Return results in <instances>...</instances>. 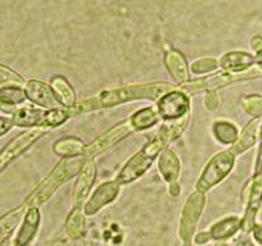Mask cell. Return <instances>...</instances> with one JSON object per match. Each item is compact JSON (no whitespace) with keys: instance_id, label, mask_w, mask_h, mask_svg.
Wrapping results in <instances>:
<instances>
[{"instance_id":"cell-21","label":"cell","mask_w":262,"mask_h":246,"mask_svg":"<svg viewBox=\"0 0 262 246\" xmlns=\"http://www.w3.org/2000/svg\"><path fill=\"white\" fill-rule=\"evenodd\" d=\"M24 80L7 67L0 66V84H22Z\"/></svg>"},{"instance_id":"cell-19","label":"cell","mask_w":262,"mask_h":246,"mask_svg":"<svg viewBox=\"0 0 262 246\" xmlns=\"http://www.w3.org/2000/svg\"><path fill=\"white\" fill-rule=\"evenodd\" d=\"M53 86H54L55 91H57L58 94V97H59L60 102H63V104L71 105L72 103H74V92H72V89L64 80L54 79L53 80Z\"/></svg>"},{"instance_id":"cell-24","label":"cell","mask_w":262,"mask_h":246,"mask_svg":"<svg viewBox=\"0 0 262 246\" xmlns=\"http://www.w3.org/2000/svg\"><path fill=\"white\" fill-rule=\"evenodd\" d=\"M254 62H257V63L262 67V50L261 52L257 53V57H256V59H254Z\"/></svg>"},{"instance_id":"cell-13","label":"cell","mask_w":262,"mask_h":246,"mask_svg":"<svg viewBox=\"0 0 262 246\" xmlns=\"http://www.w3.org/2000/svg\"><path fill=\"white\" fill-rule=\"evenodd\" d=\"M95 177V168L93 163H88L82 169L81 176H80L79 181H77L76 192H75V199L77 203H82V200L86 198L88 191H89L90 186H92L93 181Z\"/></svg>"},{"instance_id":"cell-12","label":"cell","mask_w":262,"mask_h":246,"mask_svg":"<svg viewBox=\"0 0 262 246\" xmlns=\"http://www.w3.org/2000/svg\"><path fill=\"white\" fill-rule=\"evenodd\" d=\"M39 212L35 208H31L29 213L26 214V219H25L24 227H22L21 232H19L18 237H17V246H25L32 236L36 232L37 225H39Z\"/></svg>"},{"instance_id":"cell-6","label":"cell","mask_w":262,"mask_h":246,"mask_svg":"<svg viewBox=\"0 0 262 246\" xmlns=\"http://www.w3.org/2000/svg\"><path fill=\"white\" fill-rule=\"evenodd\" d=\"M161 117L165 119H176L186 114L189 109V102L185 95L180 91L167 92L158 103Z\"/></svg>"},{"instance_id":"cell-11","label":"cell","mask_w":262,"mask_h":246,"mask_svg":"<svg viewBox=\"0 0 262 246\" xmlns=\"http://www.w3.org/2000/svg\"><path fill=\"white\" fill-rule=\"evenodd\" d=\"M254 62V58L247 53H231V54L225 55L223 58L221 66L226 71L231 72H242L251 67Z\"/></svg>"},{"instance_id":"cell-5","label":"cell","mask_w":262,"mask_h":246,"mask_svg":"<svg viewBox=\"0 0 262 246\" xmlns=\"http://www.w3.org/2000/svg\"><path fill=\"white\" fill-rule=\"evenodd\" d=\"M233 164L234 155L231 154V153L225 152L216 155V157L211 160L210 164L207 165L205 172H203L202 178H201L200 182H198V189H200L201 191H206V190L210 189L211 186L216 185L219 181L223 180V178L230 172Z\"/></svg>"},{"instance_id":"cell-23","label":"cell","mask_w":262,"mask_h":246,"mask_svg":"<svg viewBox=\"0 0 262 246\" xmlns=\"http://www.w3.org/2000/svg\"><path fill=\"white\" fill-rule=\"evenodd\" d=\"M257 175H262V139H261V147H259V155L258 162H257Z\"/></svg>"},{"instance_id":"cell-18","label":"cell","mask_w":262,"mask_h":246,"mask_svg":"<svg viewBox=\"0 0 262 246\" xmlns=\"http://www.w3.org/2000/svg\"><path fill=\"white\" fill-rule=\"evenodd\" d=\"M215 132L220 141L225 142V144H233L238 136L235 127L228 122H219L215 126Z\"/></svg>"},{"instance_id":"cell-7","label":"cell","mask_w":262,"mask_h":246,"mask_svg":"<svg viewBox=\"0 0 262 246\" xmlns=\"http://www.w3.org/2000/svg\"><path fill=\"white\" fill-rule=\"evenodd\" d=\"M41 134L42 131L39 129L30 130V131L24 132V134L17 136L14 140H12V141L9 142L8 146H7L3 152L0 153V170L3 169L11 160H13L14 158L18 157V155L21 154L26 147H29Z\"/></svg>"},{"instance_id":"cell-8","label":"cell","mask_w":262,"mask_h":246,"mask_svg":"<svg viewBox=\"0 0 262 246\" xmlns=\"http://www.w3.org/2000/svg\"><path fill=\"white\" fill-rule=\"evenodd\" d=\"M26 95L31 102L47 108L59 107L60 100L48 85L39 81H30L26 87Z\"/></svg>"},{"instance_id":"cell-17","label":"cell","mask_w":262,"mask_h":246,"mask_svg":"<svg viewBox=\"0 0 262 246\" xmlns=\"http://www.w3.org/2000/svg\"><path fill=\"white\" fill-rule=\"evenodd\" d=\"M26 96L27 95L25 94L24 90L18 89V87H6V89L0 90V104H18V103L24 102Z\"/></svg>"},{"instance_id":"cell-20","label":"cell","mask_w":262,"mask_h":246,"mask_svg":"<svg viewBox=\"0 0 262 246\" xmlns=\"http://www.w3.org/2000/svg\"><path fill=\"white\" fill-rule=\"evenodd\" d=\"M256 130H257V120L252 122L251 126H248L246 129V131L243 132V136L241 137V140L236 144V150L238 152H243V150L248 149L249 146L254 144L256 141Z\"/></svg>"},{"instance_id":"cell-10","label":"cell","mask_w":262,"mask_h":246,"mask_svg":"<svg viewBox=\"0 0 262 246\" xmlns=\"http://www.w3.org/2000/svg\"><path fill=\"white\" fill-rule=\"evenodd\" d=\"M118 187L116 183H104L103 186H100L99 189L95 191L94 196L92 198V200L89 202V204L86 205V213L88 214H92V213L97 212L100 207L105 204V203L111 202V200L115 199V196L117 195Z\"/></svg>"},{"instance_id":"cell-4","label":"cell","mask_w":262,"mask_h":246,"mask_svg":"<svg viewBox=\"0 0 262 246\" xmlns=\"http://www.w3.org/2000/svg\"><path fill=\"white\" fill-rule=\"evenodd\" d=\"M81 162V158H71V159H66L60 162V164L53 170L50 177L42 183V186L34 195V199H36V203L44 202L58 186H60V183L74 176V173H76L80 169Z\"/></svg>"},{"instance_id":"cell-2","label":"cell","mask_w":262,"mask_h":246,"mask_svg":"<svg viewBox=\"0 0 262 246\" xmlns=\"http://www.w3.org/2000/svg\"><path fill=\"white\" fill-rule=\"evenodd\" d=\"M170 89L167 85H150V86H133L123 87V89L115 90L111 92H104L98 97H94L90 102L82 104V109L89 110L95 108L110 107V105L118 104V103L127 102L133 99H140V97H149L155 99L158 95L163 94L166 90Z\"/></svg>"},{"instance_id":"cell-9","label":"cell","mask_w":262,"mask_h":246,"mask_svg":"<svg viewBox=\"0 0 262 246\" xmlns=\"http://www.w3.org/2000/svg\"><path fill=\"white\" fill-rule=\"evenodd\" d=\"M131 130H133V125H131V123H130V126L122 125V126L115 127L113 130L108 131L104 136L99 137V139H98L97 141L92 145V146L88 147L86 152H85V154H86L88 157H90V155H92V157H94V155L104 152L105 149H108V147L112 146L113 144H116L118 140L122 139L123 136H126V135L131 131Z\"/></svg>"},{"instance_id":"cell-16","label":"cell","mask_w":262,"mask_h":246,"mask_svg":"<svg viewBox=\"0 0 262 246\" xmlns=\"http://www.w3.org/2000/svg\"><path fill=\"white\" fill-rule=\"evenodd\" d=\"M19 218H21V209L11 212L6 217L0 219V242H3L8 237L9 233L14 230Z\"/></svg>"},{"instance_id":"cell-22","label":"cell","mask_w":262,"mask_h":246,"mask_svg":"<svg viewBox=\"0 0 262 246\" xmlns=\"http://www.w3.org/2000/svg\"><path fill=\"white\" fill-rule=\"evenodd\" d=\"M12 126H13V120L9 119V118L0 117V136L9 131Z\"/></svg>"},{"instance_id":"cell-14","label":"cell","mask_w":262,"mask_h":246,"mask_svg":"<svg viewBox=\"0 0 262 246\" xmlns=\"http://www.w3.org/2000/svg\"><path fill=\"white\" fill-rule=\"evenodd\" d=\"M160 169L166 180L172 182L179 175V162L172 152H166L160 160Z\"/></svg>"},{"instance_id":"cell-15","label":"cell","mask_w":262,"mask_h":246,"mask_svg":"<svg viewBox=\"0 0 262 246\" xmlns=\"http://www.w3.org/2000/svg\"><path fill=\"white\" fill-rule=\"evenodd\" d=\"M158 120V115L156 114L155 110L152 108H147V109H143L140 112H138L137 114L133 115L131 118V125L134 129H148V127L153 126L156 122Z\"/></svg>"},{"instance_id":"cell-1","label":"cell","mask_w":262,"mask_h":246,"mask_svg":"<svg viewBox=\"0 0 262 246\" xmlns=\"http://www.w3.org/2000/svg\"><path fill=\"white\" fill-rule=\"evenodd\" d=\"M181 122H179V125H173L170 127H163L158 135L156 136V139L150 142L149 145L144 147L142 152L138 153L134 158H131L128 160V163L126 164V167L123 168L122 172L118 176L117 181L120 183H127L130 181L135 180L139 176H142L145 170L149 168V165L152 164L153 159L156 158V155L160 153V150H162V147L167 144L170 140L175 139L179 134H180L181 130L184 129L183 125H180Z\"/></svg>"},{"instance_id":"cell-3","label":"cell","mask_w":262,"mask_h":246,"mask_svg":"<svg viewBox=\"0 0 262 246\" xmlns=\"http://www.w3.org/2000/svg\"><path fill=\"white\" fill-rule=\"evenodd\" d=\"M70 113L63 109H54L50 112L32 109V108H21L13 112L12 120L18 126H57L69 118Z\"/></svg>"}]
</instances>
